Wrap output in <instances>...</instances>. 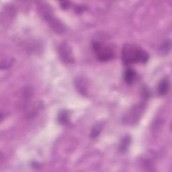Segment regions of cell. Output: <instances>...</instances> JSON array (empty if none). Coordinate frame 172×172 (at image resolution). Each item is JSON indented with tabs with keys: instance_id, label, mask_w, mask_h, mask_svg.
Segmentation results:
<instances>
[{
	"instance_id": "cell-3",
	"label": "cell",
	"mask_w": 172,
	"mask_h": 172,
	"mask_svg": "<svg viewBox=\"0 0 172 172\" xmlns=\"http://www.w3.org/2000/svg\"><path fill=\"white\" fill-rule=\"evenodd\" d=\"M170 88V81L167 78L162 80L158 85V93L160 96H163L168 92Z\"/></svg>"
},
{
	"instance_id": "cell-9",
	"label": "cell",
	"mask_w": 172,
	"mask_h": 172,
	"mask_svg": "<svg viewBox=\"0 0 172 172\" xmlns=\"http://www.w3.org/2000/svg\"><path fill=\"white\" fill-rule=\"evenodd\" d=\"M171 48V43L170 42H166L164 43L163 45L161 47L160 50L162 51V53H167V52L170 50Z\"/></svg>"
},
{
	"instance_id": "cell-2",
	"label": "cell",
	"mask_w": 172,
	"mask_h": 172,
	"mask_svg": "<svg viewBox=\"0 0 172 172\" xmlns=\"http://www.w3.org/2000/svg\"><path fill=\"white\" fill-rule=\"evenodd\" d=\"M93 48L101 61H108L114 57V52L110 47L104 46L98 41L93 43Z\"/></svg>"
},
{
	"instance_id": "cell-4",
	"label": "cell",
	"mask_w": 172,
	"mask_h": 172,
	"mask_svg": "<svg viewBox=\"0 0 172 172\" xmlns=\"http://www.w3.org/2000/svg\"><path fill=\"white\" fill-rule=\"evenodd\" d=\"M136 72L132 68H129L126 69L125 74V80L127 84H130L134 81L136 77Z\"/></svg>"
},
{
	"instance_id": "cell-5",
	"label": "cell",
	"mask_w": 172,
	"mask_h": 172,
	"mask_svg": "<svg viewBox=\"0 0 172 172\" xmlns=\"http://www.w3.org/2000/svg\"><path fill=\"white\" fill-rule=\"evenodd\" d=\"M69 121V114L66 110H63L59 114V122L61 125H65Z\"/></svg>"
},
{
	"instance_id": "cell-6",
	"label": "cell",
	"mask_w": 172,
	"mask_h": 172,
	"mask_svg": "<svg viewBox=\"0 0 172 172\" xmlns=\"http://www.w3.org/2000/svg\"><path fill=\"white\" fill-rule=\"evenodd\" d=\"M67 48L65 45L64 46H63L61 48V55L62 56V58L64 59V61H69V62H71V60L72 59V58L71 57V54H69V52L68 51V49H67Z\"/></svg>"
},
{
	"instance_id": "cell-1",
	"label": "cell",
	"mask_w": 172,
	"mask_h": 172,
	"mask_svg": "<svg viewBox=\"0 0 172 172\" xmlns=\"http://www.w3.org/2000/svg\"><path fill=\"white\" fill-rule=\"evenodd\" d=\"M122 57L123 63L128 65L137 63H146L149 60V55L139 47L127 44L122 48Z\"/></svg>"
},
{
	"instance_id": "cell-8",
	"label": "cell",
	"mask_w": 172,
	"mask_h": 172,
	"mask_svg": "<svg viewBox=\"0 0 172 172\" xmlns=\"http://www.w3.org/2000/svg\"><path fill=\"white\" fill-rule=\"evenodd\" d=\"M130 144V137L129 136L124 138V139L122 140V143L121 144V151L124 152L129 147V145Z\"/></svg>"
},
{
	"instance_id": "cell-7",
	"label": "cell",
	"mask_w": 172,
	"mask_h": 172,
	"mask_svg": "<svg viewBox=\"0 0 172 172\" xmlns=\"http://www.w3.org/2000/svg\"><path fill=\"white\" fill-rule=\"evenodd\" d=\"M101 130H102V125H96L92 130L91 132V137L95 138L99 135Z\"/></svg>"
},
{
	"instance_id": "cell-10",
	"label": "cell",
	"mask_w": 172,
	"mask_h": 172,
	"mask_svg": "<svg viewBox=\"0 0 172 172\" xmlns=\"http://www.w3.org/2000/svg\"><path fill=\"white\" fill-rule=\"evenodd\" d=\"M69 2H62V3H61V6L63 7V9H67V7H69Z\"/></svg>"
}]
</instances>
